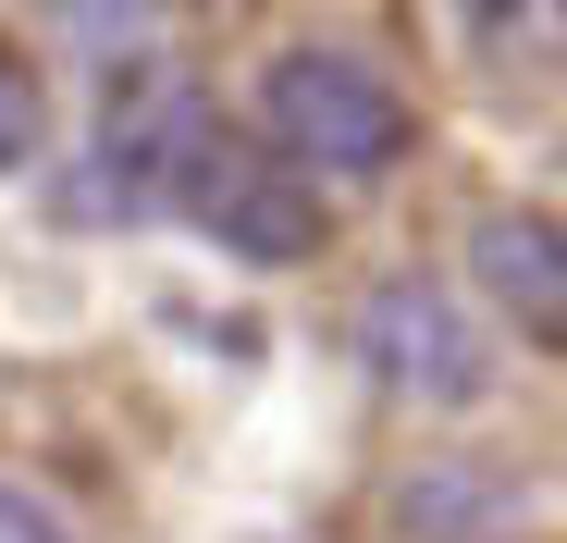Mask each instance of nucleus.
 I'll return each instance as SVG.
<instances>
[{
    "mask_svg": "<svg viewBox=\"0 0 567 543\" xmlns=\"http://www.w3.org/2000/svg\"><path fill=\"white\" fill-rule=\"evenodd\" d=\"M0 543H74V519H62L38 482H0Z\"/></svg>",
    "mask_w": 567,
    "mask_h": 543,
    "instance_id": "9",
    "label": "nucleus"
},
{
    "mask_svg": "<svg viewBox=\"0 0 567 543\" xmlns=\"http://www.w3.org/2000/svg\"><path fill=\"white\" fill-rule=\"evenodd\" d=\"M358 371L408 396V408H468L494 383V334H482V297H456L444 272H383L358 297Z\"/></svg>",
    "mask_w": 567,
    "mask_h": 543,
    "instance_id": "3",
    "label": "nucleus"
},
{
    "mask_svg": "<svg viewBox=\"0 0 567 543\" xmlns=\"http://www.w3.org/2000/svg\"><path fill=\"white\" fill-rule=\"evenodd\" d=\"M161 13H223V0H161Z\"/></svg>",
    "mask_w": 567,
    "mask_h": 543,
    "instance_id": "10",
    "label": "nucleus"
},
{
    "mask_svg": "<svg viewBox=\"0 0 567 543\" xmlns=\"http://www.w3.org/2000/svg\"><path fill=\"white\" fill-rule=\"evenodd\" d=\"M456 25L494 74H567V0H456Z\"/></svg>",
    "mask_w": 567,
    "mask_h": 543,
    "instance_id": "6",
    "label": "nucleus"
},
{
    "mask_svg": "<svg viewBox=\"0 0 567 543\" xmlns=\"http://www.w3.org/2000/svg\"><path fill=\"white\" fill-rule=\"evenodd\" d=\"M468 297L494 321H518L530 346H567V223L530 198L468 211Z\"/></svg>",
    "mask_w": 567,
    "mask_h": 543,
    "instance_id": "4",
    "label": "nucleus"
},
{
    "mask_svg": "<svg viewBox=\"0 0 567 543\" xmlns=\"http://www.w3.org/2000/svg\"><path fill=\"white\" fill-rule=\"evenodd\" d=\"M173 223L210 235V247L247 259V272H297V259H321V235H333L321 173H297V161H284L259 124H235V112H223V136L198 148V173H185Z\"/></svg>",
    "mask_w": 567,
    "mask_h": 543,
    "instance_id": "2",
    "label": "nucleus"
},
{
    "mask_svg": "<svg viewBox=\"0 0 567 543\" xmlns=\"http://www.w3.org/2000/svg\"><path fill=\"white\" fill-rule=\"evenodd\" d=\"M38 25H62V50H86L100 74H124V62H148V38L173 13H161V0H38Z\"/></svg>",
    "mask_w": 567,
    "mask_h": 543,
    "instance_id": "7",
    "label": "nucleus"
},
{
    "mask_svg": "<svg viewBox=\"0 0 567 543\" xmlns=\"http://www.w3.org/2000/svg\"><path fill=\"white\" fill-rule=\"evenodd\" d=\"M530 506L518 470H482V458H408L395 470V531L408 543H506Z\"/></svg>",
    "mask_w": 567,
    "mask_h": 543,
    "instance_id": "5",
    "label": "nucleus"
},
{
    "mask_svg": "<svg viewBox=\"0 0 567 543\" xmlns=\"http://www.w3.org/2000/svg\"><path fill=\"white\" fill-rule=\"evenodd\" d=\"M247 112H259V136L297 161V173H321V186H370V173H395V161L420 148L408 86H395L383 62L333 50V38L271 50V62H259V86H247Z\"/></svg>",
    "mask_w": 567,
    "mask_h": 543,
    "instance_id": "1",
    "label": "nucleus"
},
{
    "mask_svg": "<svg viewBox=\"0 0 567 543\" xmlns=\"http://www.w3.org/2000/svg\"><path fill=\"white\" fill-rule=\"evenodd\" d=\"M50 161V74L25 50H0V186Z\"/></svg>",
    "mask_w": 567,
    "mask_h": 543,
    "instance_id": "8",
    "label": "nucleus"
}]
</instances>
